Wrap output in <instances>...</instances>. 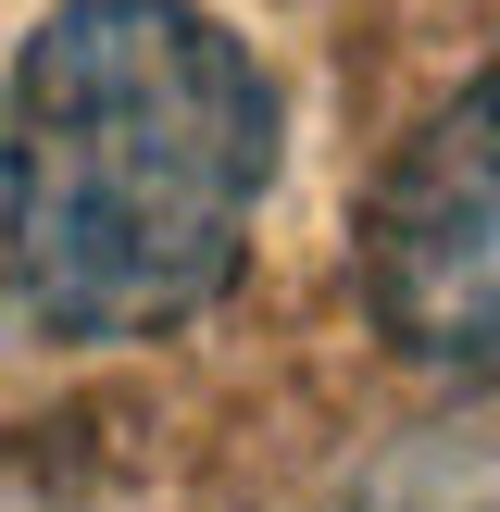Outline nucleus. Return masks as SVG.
Listing matches in <instances>:
<instances>
[{
  "mask_svg": "<svg viewBox=\"0 0 500 512\" xmlns=\"http://www.w3.org/2000/svg\"><path fill=\"white\" fill-rule=\"evenodd\" d=\"M288 100L200 0H50L0 75V300L38 338L213 313L275 200Z\"/></svg>",
  "mask_w": 500,
  "mask_h": 512,
  "instance_id": "f257e3e1",
  "label": "nucleus"
},
{
  "mask_svg": "<svg viewBox=\"0 0 500 512\" xmlns=\"http://www.w3.org/2000/svg\"><path fill=\"white\" fill-rule=\"evenodd\" d=\"M350 288L425 375L500 388V63H475L350 213Z\"/></svg>",
  "mask_w": 500,
  "mask_h": 512,
  "instance_id": "f03ea898",
  "label": "nucleus"
}]
</instances>
